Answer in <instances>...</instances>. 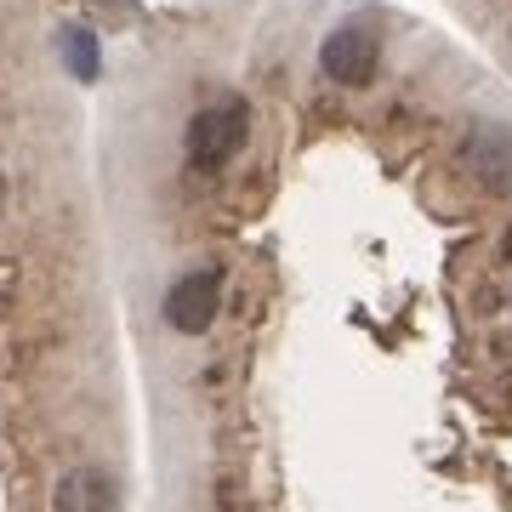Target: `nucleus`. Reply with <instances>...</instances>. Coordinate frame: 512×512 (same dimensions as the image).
Returning <instances> with one entry per match:
<instances>
[{
	"label": "nucleus",
	"instance_id": "nucleus-1",
	"mask_svg": "<svg viewBox=\"0 0 512 512\" xmlns=\"http://www.w3.org/2000/svg\"><path fill=\"white\" fill-rule=\"evenodd\" d=\"M245 131H251V114H245L239 97H222V103L200 109L188 120V165H194V171H222V165L239 154Z\"/></svg>",
	"mask_w": 512,
	"mask_h": 512
},
{
	"label": "nucleus",
	"instance_id": "nucleus-2",
	"mask_svg": "<svg viewBox=\"0 0 512 512\" xmlns=\"http://www.w3.org/2000/svg\"><path fill=\"white\" fill-rule=\"evenodd\" d=\"M376 63H382V40H376V29H365V23H342V29H330L325 46H319V69H325L336 86H370Z\"/></svg>",
	"mask_w": 512,
	"mask_h": 512
},
{
	"label": "nucleus",
	"instance_id": "nucleus-3",
	"mask_svg": "<svg viewBox=\"0 0 512 512\" xmlns=\"http://www.w3.org/2000/svg\"><path fill=\"white\" fill-rule=\"evenodd\" d=\"M217 302H222V274L217 268H194V274H177V285L165 291V325L183 330V336H200L211 330L217 319Z\"/></svg>",
	"mask_w": 512,
	"mask_h": 512
},
{
	"label": "nucleus",
	"instance_id": "nucleus-4",
	"mask_svg": "<svg viewBox=\"0 0 512 512\" xmlns=\"http://www.w3.org/2000/svg\"><path fill=\"white\" fill-rule=\"evenodd\" d=\"M52 512H120V484L103 467H74L57 478Z\"/></svg>",
	"mask_w": 512,
	"mask_h": 512
},
{
	"label": "nucleus",
	"instance_id": "nucleus-5",
	"mask_svg": "<svg viewBox=\"0 0 512 512\" xmlns=\"http://www.w3.org/2000/svg\"><path fill=\"white\" fill-rule=\"evenodd\" d=\"M467 165L478 171V183L507 188V183H512V131L478 126L473 137H467Z\"/></svg>",
	"mask_w": 512,
	"mask_h": 512
},
{
	"label": "nucleus",
	"instance_id": "nucleus-6",
	"mask_svg": "<svg viewBox=\"0 0 512 512\" xmlns=\"http://www.w3.org/2000/svg\"><path fill=\"white\" fill-rule=\"evenodd\" d=\"M69 74L74 80H92L97 74V35H86V29H69Z\"/></svg>",
	"mask_w": 512,
	"mask_h": 512
},
{
	"label": "nucleus",
	"instance_id": "nucleus-7",
	"mask_svg": "<svg viewBox=\"0 0 512 512\" xmlns=\"http://www.w3.org/2000/svg\"><path fill=\"white\" fill-rule=\"evenodd\" d=\"M0 205H6V177H0Z\"/></svg>",
	"mask_w": 512,
	"mask_h": 512
}]
</instances>
